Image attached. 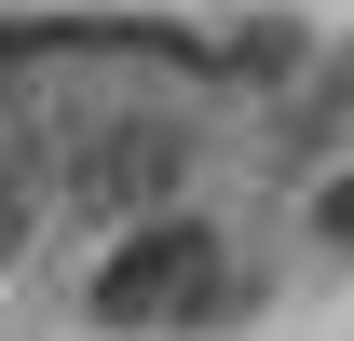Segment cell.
<instances>
[{
	"label": "cell",
	"instance_id": "cell-1",
	"mask_svg": "<svg viewBox=\"0 0 354 341\" xmlns=\"http://www.w3.org/2000/svg\"><path fill=\"white\" fill-rule=\"evenodd\" d=\"M205 300H218V218L164 205V218H136L123 246L95 259L82 314H95V328H177V314H205Z\"/></svg>",
	"mask_w": 354,
	"mask_h": 341
},
{
	"label": "cell",
	"instance_id": "cell-2",
	"mask_svg": "<svg viewBox=\"0 0 354 341\" xmlns=\"http://www.w3.org/2000/svg\"><path fill=\"white\" fill-rule=\"evenodd\" d=\"M68 191H82L95 218H123V232H136V218H164V191H177V123H123V137H95Z\"/></svg>",
	"mask_w": 354,
	"mask_h": 341
},
{
	"label": "cell",
	"instance_id": "cell-3",
	"mask_svg": "<svg viewBox=\"0 0 354 341\" xmlns=\"http://www.w3.org/2000/svg\"><path fill=\"white\" fill-rule=\"evenodd\" d=\"M313 232H327V246H354V164L327 177V205H313Z\"/></svg>",
	"mask_w": 354,
	"mask_h": 341
},
{
	"label": "cell",
	"instance_id": "cell-4",
	"mask_svg": "<svg viewBox=\"0 0 354 341\" xmlns=\"http://www.w3.org/2000/svg\"><path fill=\"white\" fill-rule=\"evenodd\" d=\"M14 246H28V191L0 177V273H14Z\"/></svg>",
	"mask_w": 354,
	"mask_h": 341
}]
</instances>
